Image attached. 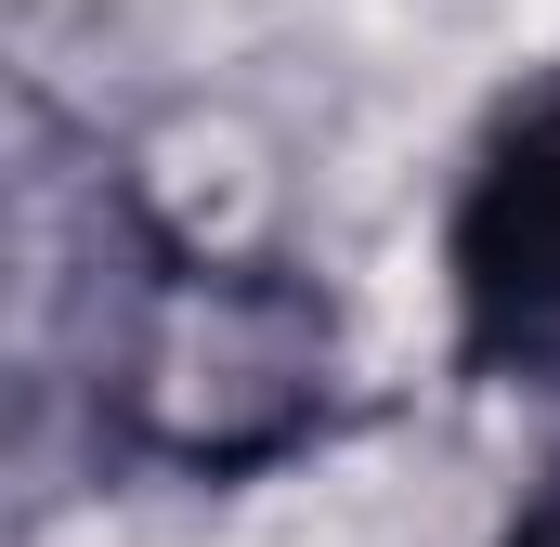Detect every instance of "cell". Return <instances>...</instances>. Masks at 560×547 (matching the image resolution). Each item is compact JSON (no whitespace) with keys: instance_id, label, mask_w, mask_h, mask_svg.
<instances>
[{"instance_id":"1","label":"cell","mask_w":560,"mask_h":547,"mask_svg":"<svg viewBox=\"0 0 560 547\" xmlns=\"http://www.w3.org/2000/svg\"><path fill=\"white\" fill-rule=\"evenodd\" d=\"M339 417V313L287 261H235L118 209V300L92 326V443L156 482H248Z\"/></svg>"},{"instance_id":"2","label":"cell","mask_w":560,"mask_h":547,"mask_svg":"<svg viewBox=\"0 0 560 547\" xmlns=\"http://www.w3.org/2000/svg\"><path fill=\"white\" fill-rule=\"evenodd\" d=\"M443 300L469 379H560V66L522 79L443 209Z\"/></svg>"},{"instance_id":"3","label":"cell","mask_w":560,"mask_h":547,"mask_svg":"<svg viewBox=\"0 0 560 547\" xmlns=\"http://www.w3.org/2000/svg\"><path fill=\"white\" fill-rule=\"evenodd\" d=\"M495 547H560V469L522 496V509H509V522H495Z\"/></svg>"}]
</instances>
